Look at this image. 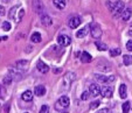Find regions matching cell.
<instances>
[{"mask_svg": "<svg viewBox=\"0 0 132 113\" xmlns=\"http://www.w3.org/2000/svg\"><path fill=\"white\" fill-rule=\"evenodd\" d=\"M108 7L111 12L115 13V16H118V15H122V13L124 12L125 10V4L123 1H116V3H110L108 1Z\"/></svg>", "mask_w": 132, "mask_h": 113, "instance_id": "1", "label": "cell"}, {"mask_svg": "<svg viewBox=\"0 0 132 113\" xmlns=\"http://www.w3.org/2000/svg\"><path fill=\"white\" fill-rule=\"evenodd\" d=\"M70 105V99L68 96H62L60 97V99L57 100V103L55 104V108L57 111H64L65 108H68Z\"/></svg>", "mask_w": 132, "mask_h": 113, "instance_id": "2", "label": "cell"}, {"mask_svg": "<svg viewBox=\"0 0 132 113\" xmlns=\"http://www.w3.org/2000/svg\"><path fill=\"white\" fill-rule=\"evenodd\" d=\"M90 28H91L90 32H91L92 37L96 39V40L101 39V36H102V29H101V26L96 22H92L91 25H90Z\"/></svg>", "mask_w": 132, "mask_h": 113, "instance_id": "3", "label": "cell"}, {"mask_svg": "<svg viewBox=\"0 0 132 113\" xmlns=\"http://www.w3.org/2000/svg\"><path fill=\"white\" fill-rule=\"evenodd\" d=\"M33 10H34V12H36L37 14H45V6H43L42 1L41 0H33Z\"/></svg>", "mask_w": 132, "mask_h": 113, "instance_id": "4", "label": "cell"}, {"mask_svg": "<svg viewBox=\"0 0 132 113\" xmlns=\"http://www.w3.org/2000/svg\"><path fill=\"white\" fill-rule=\"evenodd\" d=\"M81 22H82V21H81L80 16H76V15H75V16H71V18L68 20V26H69L70 28H72V29H75V28H77L78 26L81 25Z\"/></svg>", "mask_w": 132, "mask_h": 113, "instance_id": "5", "label": "cell"}, {"mask_svg": "<svg viewBox=\"0 0 132 113\" xmlns=\"http://www.w3.org/2000/svg\"><path fill=\"white\" fill-rule=\"evenodd\" d=\"M36 68H37V70L40 71L41 73H47L48 71H49V67H48L42 60H39V61H37Z\"/></svg>", "mask_w": 132, "mask_h": 113, "instance_id": "6", "label": "cell"}, {"mask_svg": "<svg viewBox=\"0 0 132 113\" xmlns=\"http://www.w3.org/2000/svg\"><path fill=\"white\" fill-rule=\"evenodd\" d=\"M95 78L98 80V82H101V83H108V82H113L115 80V77L113 76H104V75H98V73H96L95 75Z\"/></svg>", "mask_w": 132, "mask_h": 113, "instance_id": "7", "label": "cell"}, {"mask_svg": "<svg viewBox=\"0 0 132 113\" xmlns=\"http://www.w3.org/2000/svg\"><path fill=\"white\" fill-rule=\"evenodd\" d=\"M57 42L60 45H62V47H67V45L70 44V42H71V39L69 37V36L67 35H60L57 39Z\"/></svg>", "mask_w": 132, "mask_h": 113, "instance_id": "8", "label": "cell"}, {"mask_svg": "<svg viewBox=\"0 0 132 113\" xmlns=\"http://www.w3.org/2000/svg\"><path fill=\"white\" fill-rule=\"evenodd\" d=\"M112 93H113V89L111 86H103L102 90H101V95L105 98H110L112 97Z\"/></svg>", "mask_w": 132, "mask_h": 113, "instance_id": "9", "label": "cell"}, {"mask_svg": "<svg viewBox=\"0 0 132 113\" xmlns=\"http://www.w3.org/2000/svg\"><path fill=\"white\" fill-rule=\"evenodd\" d=\"M101 90H102V88H101L98 84H90V86H89V92L91 93L94 97H96V96L100 95Z\"/></svg>", "mask_w": 132, "mask_h": 113, "instance_id": "10", "label": "cell"}, {"mask_svg": "<svg viewBox=\"0 0 132 113\" xmlns=\"http://www.w3.org/2000/svg\"><path fill=\"white\" fill-rule=\"evenodd\" d=\"M89 27H90V26H84V27L81 28L80 30H77V33H76V36H77L78 39L85 37V36L88 35V33H89Z\"/></svg>", "mask_w": 132, "mask_h": 113, "instance_id": "11", "label": "cell"}, {"mask_svg": "<svg viewBox=\"0 0 132 113\" xmlns=\"http://www.w3.org/2000/svg\"><path fill=\"white\" fill-rule=\"evenodd\" d=\"M15 67H16L18 70H25L28 68V61L26 60H20L15 63Z\"/></svg>", "mask_w": 132, "mask_h": 113, "instance_id": "12", "label": "cell"}, {"mask_svg": "<svg viewBox=\"0 0 132 113\" xmlns=\"http://www.w3.org/2000/svg\"><path fill=\"white\" fill-rule=\"evenodd\" d=\"M10 76L12 78H15L16 80H19V79H21V78H22V73L18 70L16 68L11 69V70H10Z\"/></svg>", "mask_w": 132, "mask_h": 113, "instance_id": "13", "label": "cell"}, {"mask_svg": "<svg viewBox=\"0 0 132 113\" xmlns=\"http://www.w3.org/2000/svg\"><path fill=\"white\" fill-rule=\"evenodd\" d=\"M34 93H35V96H37V97H42V96H45V93H46V88L43 85L35 86Z\"/></svg>", "mask_w": 132, "mask_h": 113, "instance_id": "14", "label": "cell"}, {"mask_svg": "<svg viewBox=\"0 0 132 113\" xmlns=\"http://www.w3.org/2000/svg\"><path fill=\"white\" fill-rule=\"evenodd\" d=\"M81 61H82L83 63H90L92 61V56L90 55L88 51H83V53L81 54Z\"/></svg>", "mask_w": 132, "mask_h": 113, "instance_id": "15", "label": "cell"}, {"mask_svg": "<svg viewBox=\"0 0 132 113\" xmlns=\"http://www.w3.org/2000/svg\"><path fill=\"white\" fill-rule=\"evenodd\" d=\"M131 15H132V11L130 10V8H125L124 12L122 13V20L123 21H129L130 19H131Z\"/></svg>", "mask_w": 132, "mask_h": 113, "instance_id": "16", "label": "cell"}, {"mask_svg": "<svg viewBox=\"0 0 132 113\" xmlns=\"http://www.w3.org/2000/svg\"><path fill=\"white\" fill-rule=\"evenodd\" d=\"M41 21H42V25H45V26H50L53 23L52 18L48 14H46V13L41 15Z\"/></svg>", "mask_w": 132, "mask_h": 113, "instance_id": "17", "label": "cell"}, {"mask_svg": "<svg viewBox=\"0 0 132 113\" xmlns=\"http://www.w3.org/2000/svg\"><path fill=\"white\" fill-rule=\"evenodd\" d=\"M21 98H22V100H25V101H30L33 99V92L30 90L25 91V92L21 95Z\"/></svg>", "mask_w": 132, "mask_h": 113, "instance_id": "18", "label": "cell"}, {"mask_svg": "<svg viewBox=\"0 0 132 113\" xmlns=\"http://www.w3.org/2000/svg\"><path fill=\"white\" fill-rule=\"evenodd\" d=\"M30 41L34 43H39L42 41V36H41L40 33H37V32H35V33L32 34V36H30Z\"/></svg>", "mask_w": 132, "mask_h": 113, "instance_id": "19", "label": "cell"}, {"mask_svg": "<svg viewBox=\"0 0 132 113\" xmlns=\"http://www.w3.org/2000/svg\"><path fill=\"white\" fill-rule=\"evenodd\" d=\"M119 96L122 99H125L127 97V88L125 84H122L119 86Z\"/></svg>", "mask_w": 132, "mask_h": 113, "instance_id": "20", "label": "cell"}, {"mask_svg": "<svg viewBox=\"0 0 132 113\" xmlns=\"http://www.w3.org/2000/svg\"><path fill=\"white\" fill-rule=\"evenodd\" d=\"M95 45H96V48H97L100 51H105V50H108V45L105 44V43H103L102 41H100V40H97L95 42Z\"/></svg>", "mask_w": 132, "mask_h": 113, "instance_id": "21", "label": "cell"}, {"mask_svg": "<svg viewBox=\"0 0 132 113\" xmlns=\"http://www.w3.org/2000/svg\"><path fill=\"white\" fill-rule=\"evenodd\" d=\"M19 10V7L18 6H14V7H12L11 8V11H10V14H8V18H10V20H15L16 21V16H15V14H16V11Z\"/></svg>", "mask_w": 132, "mask_h": 113, "instance_id": "22", "label": "cell"}, {"mask_svg": "<svg viewBox=\"0 0 132 113\" xmlns=\"http://www.w3.org/2000/svg\"><path fill=\"white\" fill-rule=\"evenodd\" d=\"M76 78V76H75V73H72V72H68L67 73V76H65V78H64V83H67V85H70L71 84V82Z\"/></svg>", "mask_w": 132, "mask_h": 113, "instance_id": "23", "label": "cell"}, {"mask_svg": "<svg viewBox=\"0 0 132 113\" xmlns=\"http://www.w3.org/2000/svg\"><path fill=\"white\" fill-rule=\"evenodd\" d=\"M53 3H54V5L56 6V7L59 8V10H63V8L65 7V0H53Z\"/></svg>", "mask_w": 132, "mask_h": 113, "instance_id": "24", "label": "cell"}, {"mask_svg": "<svg viewBox=\"0 0 132 113\" xmlns=\"http://www.w3.org/2000/svg\"><path fill=\"white\" fill-rule=\"evenodd\" d=\"M123 62L125 65H131L132 64V56L131 55H124L123 56Z\"/></svg>", "mask_w": 132, "mask_h": 113, "instance_id": "25", "label": "cell"}, {"mask_svg": "<svg viewBox=\"0 0 132 113\" xmlns=\"http://www.w3.org/2000/svg\"><path fill=\"white\" fill-rule=\"evenodd\" d=\"M110 53V56H112V57H116V56H118V55H120V49H118V48H115V49H111V50L109 51Z\"/></svg>", "mask_w": 132, "mask_h": 113, "instance_id": "26", "label": "cell"}, {"mask_svg": "<svg viewBox=\"0 0 132 113\" xmlns=\"http://www.w3.org/2000/svg\"><path fill=\"white\" fill-rule=\"evenodd\" d=\"M3 29L6 30V32H8V30H11V28H12V25L10 23V21H4L3 22Z\"/></svg>", "mask_w": 132, "mask_h": 113, "instance_id": "27", "label": "cell"}, {"mask_svg": "<svg viewBox=\"0 0 132 113\" xmlns=\"http://www.w3.org/2000/svg\"><path fill=\"white\" fill-rule=\"evenodd\" d=\"M122 106H123V113H129V110H130V103L129 101H125Z\"/></svg>", "mask_w": 132, "mask_h": 113, "instance_id": "28", "label": "cell"}, {"mask_svg": "<svg viewBox=\"0 0 132 113\" xmlns=\"http://www.w3.org/2000/svg\"><path fill=\"white\" fill-rule=\"evenodd\" d=\"M12 80H13V78L11 77L10 75H8V76H6V77L4 78V83H5L6 85H10V84L12 83Z\"/></svg>", "mask_w": 132, "mask_h": 113, "instance_id": "29", "label": "cell"}, {"mask_svg": "<svg viewBox=\"0 0 132 113\" xmlns=\"http://www.w3.org/2000/svg\"><path fill=\"white\" fill-rule=\"evenodd\" d=\"M39 113H49V107L48 105H42L40 108V112Z\"/></svg>", "mask_w": 132, "mask_h": 113, "instance_id": "30", "label": "cell"}, {"mask_svg": "<svg viewBox=\"0 0 132 113\" xmlns=\"http://www.w3.org/2000/svg\"><path fill=\"white\" fill-rule=\"evenodd\" d=\"M23 15H25V11H23V10H20V13L18 14V21H16V22H20V21L22 20Z\"/></svg>", "mask_w": 132, "mask_h": 113, "instance_id": "31", "label": "cell"}, {"mask_svg": "<svg viewBox=\"0 0 132 113\" xmlns=\"http://www.w3.org/2000/svg\"><path fill=\"white\" fill-rule=\"evenodd\" d=\"M98 105H100V101H95V103H91V104H90V108H91V110H95V108L98 107Z\"/></svg>", "mask_w": 132, "mask_h": 113, "instance_id": "32", "label": "cell"}, {"mask_svg": "<svg viewBox=\"0 0 132 113\" xmlns=\"http://www.w3.org/2000/svg\"><path fill=\"white\" fill-rule=\"evenodd\" d=\"M88 98H89V92H83L82 96H81V99L82 100H87Z\"/></svg>", "mask_w": 132, "mask_h": 113, "instance_id": "33", "label": "cell"}, {"mask_svg": "<svg viewBox=\"0 0 132 113\" xmlns=\"http://www.w3.org/2000/svg\"><path fill=\"white\" fill-rule=\"evenodd\" d=\"M126 49L129 51H132V40H130L129 42L126 43Z\"/></svg>", "mask_w": 132, "mask_h": 113, "instance_id": "34", "label": "cell"}, {"mask_svg": "<svg viewBox=\"0 0 132 113\" xmlns=\"http://www.w3.org/2000/svg\"><path fill=\"white\" fill-rule=\"evenodd\" d=\"M6 14V11H5V7L0 5V16H4Z\"/></svg>", "mask_w": 132, "mask_h": 113, "instance_id": "35", "label": "cell"}, {"mask_svg": "<svg viewBox=\"0 0 132 113\" xmlns=\"http://www.w3.org/2000/svg\"><path fill=\"white\" fill-rule=\"evenodd\" d=\"M98 113H111V112H110L109 108H102V110L98 111Z\"/></svg>", "mask_w": 132, "mask_h": 113, "instance_id": "36", "label": "cell"}, {"mask_svg": "<svg viewBox=\"0 0 132 113\" xmlns=\"http://www.w3.org/2000/svg\"><path fill=\"white\" fill-rule=\"evenodd\" d=\"M53 71H54V73H59V72H60V69H54V70H53Z\"/></svg>", "mask_w": 132, "mask_h": 113, "instance_id": "37", "label": "cell"}, {"mask_svg": "<svg viewBox=\"0 0 132 113\" xmlns=\"http://www.w3.org/2000/svg\"><path fill=\"white\" fill-rule=\"evenodd\" d=\"M4 40H7V36H1L0 37V41H4Z\"/></svg>", "mask_w": 132, "mask_h": 113, "instance_id": "38", "label": "cell"}, {"mask_svg": "<svg viewBox=\"0 0 132 113\" xmlns=\"http://www.w3.org/2000/svg\"><path fill=\"white\" fill-rule=\"evenodd\" d=\"M129 35H130V36H132V27L130 28V30H129Z\"/></svg>", "mask_w": 132, "mask_h": 113, "instance_id": "39", "label": "cell"}, {"mask_svg": "<svg viewBox=\"0 0 132 113\" xmlns=\"http://www.w3.org/2000/svg\"><path fill=\"white\" fill-rule=\"evenodd\" d=\"M26 113H28V112H26Z\"/></svg>", "mask_w": 132, "mask_h": 113, "instance_id": "40", "label": "cell"}]
</instances>
